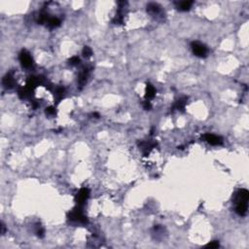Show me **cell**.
I'll return each mask as SVG.
<instances>
[{
	"instance_id": "6da1fadb",
	"label": "cell",
	"mask_w": 249,
	"mask_h": 249,
	"mask_svg": "<svg viewBox=\"0 0 249 249\" xmlns=\"http://www.w3.org/2000/svg\"><path fill=\"white\" fill-rule=\"evenodd\" d=\"M191 48L193 50V53L195 54V56L199 57H206L207 54V48L204 45L199 43V42H193L191 44Z\"/></svg>"
},
{
	"instance_id": "7a4b0ae2",
	"label": "cell",
	"mask_w": 249,
	"mask_h": 249,
	"mask_svg": "<svg viewBox=\"0 0 249 249\" xmlns=\"http://www.w3.org/2000/svg\"><path fill=\"white\" fill-rule=\"evenodd\" d=\"M19 59H20L21 63H22V65L23 66V67H25V68L30 67V66L32 65V63H33L31 56H30V54L27 51H25V50H23L22 52H21Z\"/></svg>"
},
{
	"instance_id": "3957f363",
	"label": "cell",
	"mask_w": 249,
	"mask_h": 249,
	"mask_svg": "<svg viewBox=\"0 0 249 249\" xmlns=\"http://www.w3.org/2000/svg\"><path fill=\"white\" fill-rule=\"evenodd\" d=\"M69 219L72 220V221H79V222H82V223L87 222L86 217L84 216L83 213L81 212V210L78 208L74 209V210L69 214Z\"/></svg>"
},
{
	"instance_id": "277c9868",
	"label": "cell",
	"mask_w": 249,
	"mask_h": 249,
	"mask_svg": "<svg viewBox=\"0 0 249 249\" xmlns=\"http://www.w3.org/2000/svg\"><path fill=\"white\" fill-rule=\"evenodd\" d=\"M89 196H90L89 190L86 189V188H83V189H81L80 192L78 193L77 198H76V199H77L78 205H82L84 202H86V200L88 199V198H89Z\"/></svg>"
},
{
	"instance_id": "5b68a950",
	"label": "cell",
	"mask_w": 249,
	"mask_h": 249,
	"mask_svg": "<svg viewBox=\"0 0 249 249\" xmlns=\"http://www.w3.org/2000/svg\"><path fill=\"white\" fill-rule=\"evenodd\" d=\"M204 139L211 145H221L223 143V139L221 138L220 136H217L215 134H210V133L205 134Z\"/></svg>"
},
{
	"instance_id": "8992f818",
	"label": "cell",
	"mask_w": 249,
	"mask_h": 249,
	"mask_svg": "<svg viewBox=\"0 0 249 249\" xmlns=\"http://www.w3.org/2000/svg\"><path fill=\"white\" fill-rule=\"evenodd\" d=\"M236 212L239 216H244L247 213V202H236Z\"/></svg>"
},
{
	"instance_id": "52a82bcc",
	"label": "cell",
	"mask_w": 249,
	"mask_h": 249,
	"mask_svg": "<svg viewBox=\"0 0 249 249\" xmlns=\"http://www.w3.org/2000/svg\"><path fill=\"white\" fill-rule=\"evenodd\" d=\"M248 199H249V193L247 190L245 189H242V190H239L236 195V202H248Z\"/></svg>"
},
{
	"instance_id": "ba28073f",
	"label": "cell",
	"mask_w": 249,
	"mask_h": 249,
	"mask_svg": "<svg viewBox=\"0 0 249 249\" xmlns=\"http://www.w3.org/2000/svg\"><path fill=\"white\" fill-rule=\"evenodd\" d=\"M14 84H15L14 78L12 77L10 74H7L4 78H3V85H4L6 88H8V89H11V88H13Z\"/></svg>"
},
{
	"instance_id": "9c48e42d",
	"label": "cell",
	"mask_w": 249,
	"mask_h": 249,
	"mask_svg": "<svg viewBox=\"0 0 249 249\" xmlns=\"http://www.w3.org/2000/svg\"><path fill=\"white\" fill-rule=\"evenodd\" d=\"M155 93H156V90H155V88L152 86V85L147 84V87H146V95H145L146 98H148V99L153 98L154 96H155Z\"/></svg>"
},
{
	"instance_id": "30bf717a",
	"label": "cell",
	"mask_w": 249,
	"mask_h": 249,
	"mask_svg": "<svg viewBox=\"0 0 249 249\" xmlns=\"http://www.w3.org/2000/svg\"><path fill=\"white\" fill-rule=\"evenodd\" d=\"M192 5H193V1H183L179 4L178 7L181 11H188Z\"/></svg>"
},
{
	"instance_id": "8fae6325",
	"label": "cell",
	"mask_w": 249,
	"mask_h": 249,
	"mask_svg": "<svg viewBox=\"0 0 249 249\" xmlns=\"http://www.w3.org/2000/svg\"><path fill=\"white\" fill-rule=\"evenodd\" d=\"M47 23L51 28H54V27H57V26H59L60 21L59 19H57V18H52V19H49Z\"/></svg>"
},
{
	"instance_id": "7c38bea8",
	"label": "cell",
	"mask_w": 249,
	"mask_h": 249,
	"mask_svg": "<svg viewBox=\"0 0 249 249\" xmlns=\"http://www.w3.org/2000/svg\"><path fill=\"white\" fill-rule=\"evenodd\" d=\"M88 73H89V70H88V69H83L82 73L80 74V76H79V83H80V85H84L85 83H86Z\"/></svg>"
},
{
	"instance_id": "4fadbf2b",
	"label": "cell",
	"mask_w": 249,
	"mask_h": 249,
	"mask_svg": "<svg viewBox=\"0 0 249 249\" xmlns=\"http://www.w3.org/2000/svg\"><path fill=\"white\" fill-rule=\"evenodd\" d=\"M147 11L150 12V13L156 14L160 11V7L157 4H155V3H150V4L147 6Z\"/></svg>"
},
{
	"instance_id": "5bb4252c",
	"label": "cell",
	"mask_w": 249,
	"mask_h": 249,
	"mask_svg": "<svg viewBox=\"0 0 249 249\" xmlns=\"http://www.w3.org/2000/svg\"><path fill=\"white\" fill-rule=\"evenodd\" d=\"M186 100H187V98H181V99L177 100L176 103L174 104V108L178 109V110H179V109H180V110L184 109L185 104H186Z\"/></svg>"
},
{
	"instance_id": "9a60e30c",
	"label": "cell",
	"mask_w": 249,
	"mask_h": 249,
	"mask_svg": "<svg viewBox=\"0 0 249 249\" xmlns=\"http://www.w3.org/2000/svg\"><path fill=\"white\" fill-rule=\"evenodd\" d=\"M93 54V51H92V49H91L90 47H88V46H86L83 49V56L84 57H90L91 56H92Z\"/></svg>"
},
{
	"instance_id": "2e32d148",
	"label": "cell",
	"mask_w": 249,
	"mask_h": 249,
	"mask_svg": "<svg viewBox=\"0 0 249 249\" xmlns=\"http://www.w3.org/2000/svg\"><path fill=\"white\" fill-rule=\"evenodd\" d=\"M63 93H64V89H63V88H62V87L57 88V89L56 90V96L57 98V100H59L60 98H62Z\"/></svg>"
},
{
	"instance_id": "e0dca14e",
	"label": "cell",
	"mask_w": 249,
	"mask_h": 249,
	"mask_svg": "<svg viewBox=\"0 0 249 249\" xmlns=\"http://www.w3.org/2000/svg\"><path fill=\"white\" fill-rule=\"evenodd\" d=\"M80 62V59L78 57H72L70 59H69V64L70 65H77Z\"/></svg>"
},
{
	"instance_id": "ac0fdd59",
	"label": "cell",
	"mask_w": 249,
	"mask_h": 249,
	"mask_svg": "<svg viewBox=\"0 0 249 249\" xmlns=\"http://www.w3.org/2000/svg\"><path fill=\"white\" fill-rule=\"evenodd\" d=\"M206 247H208V248H217V247H219V243H218L217 241H212V242H210V243H208L207 245H206Z\"/></svg>"
},
{
	"instance_id": "d6986e66",
	"label": "cell",
	"mask_w": 249,
	"mask_h": 249,
	"mask_svg": "<svg viewBox=\"0 0 249 249\" xmlns=\"http://www.w3.org/2000/svg\"><path fill=\"white\" fill-rule=\"evenodd\" d=\"M54 113H56V111H54V107H48V108H46V114H48V115H54Z\"/></svg>"
},
{
	"instance_id": "ffe728a7",
	"label": "cell",
	"mask_w": 249,
	"mask_h": 249,
	"mask_svg": "<svg viewBox=\"0 0 249 249\" xmlns=\"http://www.w3.org/2000/svg\"><path fill=\"white\" fill-rule=\"evenodd\" d=\"M143 107H144L145 110H150L151 107H152L150 101H148V100H147V101H145V102L143 103Z\"/></svg>"
},
{
	"instance_id": "44dd1931",
	"label": "cell",
	"mask_w": 249,
	"mask_h": 249,
	"mask_svg": "<svg viewBox=\"0 0 249 249\" xmlns=\"http://www.w3.org/2000/svg\"><path fill=\"white\" fill-rule=\"evenodd\" d=\"M37 236H40V238H42V236H44V231H43V229H39V230L37 231Z\"/></svg>"
}]
</instances>
